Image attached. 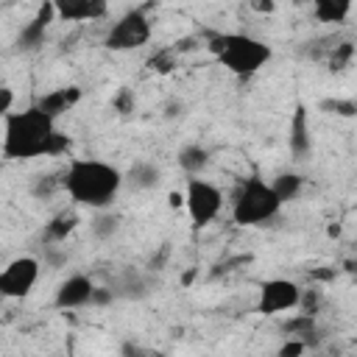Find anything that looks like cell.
I'll use <instances>...</instances> for the list:
<instances>
[{
	"label": "cell",
	"instance_id": "cell-1",
	"mask_svg": "<svg viewBox=\"0 0 357 357\" xmlns=\"http://www.w3.org/2000/svg\"><path fill=\"white\" fill-rule=\"evenodd\" d=\"M70 148V139L56 131V120L39 106H25L3 117L0 153L8 162H31L36 156H59Z\"/></svg>",
	"mask_w": 357,
	"mask_h": 357
},
{
	"label": "cell",
	"instance_id": "cell-2",
	"mask_svg": "<svg viewBox=\"0 0 357 357\" xmlns=\"http://www.w3.org/2000/svg\"><path fill=\"white\" fill-rule=\"evenodd\" d=\"M126 176L103 159H92V156H75L67 162L64 173H61V190L70 195L73 204L86 206V209H109L120 190H123Z\"/></svg>",
	"mask_w": 357,
	"mask_h": 357
},
{
	"label": "cell",
	"instance_id": "cell-3",
	"mask_svg": "<svg viewBox=\"0 0 357 357\" xmlns=\"http://www.w3.org/2000/svg\"><path fill=\"white\" fill-rule=\"evenodd\" d=\"M209 53L215 56V61L229 70L237 78H251L257 75L273 56L271 45H265L262 39L251 36V33H240V31H223V33H212L206 42Z\"/></svg>",
	"mask_w": 357,
	"mask_h": 357
},
{
	"label": "cell",
	"instance_id": "cell-4",
	"mask_svg": "<svg viewBox=\"0 0 357 357\" xmlns=\"http://www.w3.org/2000/svg\"><path fill=\"white\" fill-rule=\"evenodd\" d=\"M284 204L279 201V195L273 192L271 181L251 176L240 184L237 195L231 198V220L243 229H254V226H268L279 209Z\"/></svg>",
	"mask_w": 357,
	"mask_h": 357
},
{
	"label": "cell",
	"instance_id": "cell-5",
	"mask_svg": "<svg viewBox=\"0 0 357 357\" xmlns=\"http://www.w3.org/2000/svg\"><path fill=\"white\" fill-rule=\"evenodd\" d=\"M181 198H184V209L190 215V223L195 229H206L209 223H215L220 209H223V192L201 176H187Z\"/></svg>",
	"mask_w": 357,
	"mask_h": 357
},
{
	"label": "cell",
	"instance_id": "cell-6",
	"mask_svg": "<svg viewBox=\"0 0 357 357\" xmlns=\"http://www.w3.org/2000/svg\"><path fill=\"white\" fill-rule=\"evenodd\" d=\"M151 33H153V28H151L148 14H145L142 8H131V11L120 14V17L112 22V28H109L103 45H106L109 50H117V53L139 50V47H145V45L151 42Z\"/></svg>",
	"mask_w": 357,
	"mask_h": 357
},
{
	"label": "cell",
	"instance_id": "cell-7",
	"mask_svg": "<svg viewBox=\"0 0 357 357\" xmlns=\"http://www.w3.org/2000/svg\"><path fill=\"white\" fill-rule=\"evenodd\" d=\"M298 301H301V284L293 282V279H284V276H276V279H265L259 284V296H257V312L259 315H284V312H293L298 310Z\"/></svg>",
	"mask_w": 357,
	"mask_h": 357
},
{
	"label": "cell",
	"instance_id": "cell-8",
	"mask_svg": "<svg viewBox=\"0 0 357 357\" xmlns=\"http://www.w3.org/2000/svg\"><path fill=\"white\" fill-rule=\"evenodd\" d=\"M39 282V259L17 257L0 268V296L3 298H25Z\"/></svg>",
	"mask_w": 357,
	"mask_h": 357
},
{
	"label": "cell",
	"instance_id": "cell-9",
	"mask_svg": "<svg viewBox=\"0 0 357 357\" xmlns=\"http://www.w3.org/2000/svg\"><path fill=\"white\" fill-rule=\"evenodd\" d=\"M50 6L61 22H92L109 11V0H50Z\"/></svg>",
	"mask_w": 357,
	"mask_h": 357
},
{
	"label": "cell",
	"instance_id": "cell-10",
	"mask_svg": "<svg viewBox=\"0 0 357 357\" xmlns=\"http://www.w3.org/2000/svg\"><path fill=\"white\" fill-rule=\"evenodd\" d=\"M92 290H95V282L84 273H73L67 276L59 287H56V296H53V304L59 310H78V307H86L89 298H92Z\"/></svg>",
	"mask_w": 357,
	"mask_h": 357
},
{
	"label": "cell",
	"instance_id": "cell-11",
	"mask_svg": "<svg viewBox=\"0 0 357 357\" xmlns=\"http://www.w3.org/2000/svg\"><path fill=\"white\" fill-rule=\"evenodd\" d=\"M56 20V11H53V6H50V0H45L42 6H39V11L33 14V20H28L25 25H22V31H20V36H17V47H22V50H36V47H42L45 45V36H47V25Z\"/></svg>",
	"mask_w": 357,
	"mask_h": 357
},
{
	"label": "cell",
	"instance_id": "cell-12",
	"mask_svg": "<svg viewBox=\"0 0 357 357\" xmlns=\"http://www.w3.org/2000/svg\"><path fill=\"white\" fill-rule=\"evenodd\" d=\"M78 100H81V89H78V86H59V89H50L47 95H42L36 106H39L47 117L59 120V117H61L64 112H70Z\"/></svg>",
	"mask_w": 357,
	"mask_h": 357
},
{
	"label": "cell",
	"instance_id": "cell-13",
	"mask_svg": "<svg viewBox=\"0 0 357 357\" xmlns=\"http://www.w3.org/2000/svg\"><path fill=\"white\" fill-rule=\"evenodd\" d=\"M354 0H312V17L324 25H340L349 20Z\"/></svg>",
	"mask_w": 357,
	"mask_h": 357
},
{
	"label": "cell",
	"instance_id": "cell-14",
	"mask_svg": "<svg viewBox=\"0 0 357 357\" xmlns=\"http://www.w3.org/2000/svg\"><path fill=\"white\" fill-rule=\"evenodd\" d=\"M209 162H212V156L204 145H184L178 151V165L187 176H201L209 167Z\"/></svg>",
	"mask_w": 357,
	"mask_h": 357
},
{
	"label": "cell",
	"instance_id": "cell-15",
	"mask_svg": "<svg viewBox=\"0 0 357 357\" xmlns=\"http://www.w3.org/2000/svg\"><path fill=\"white\" fill-rule=\"evenodd\" d=\"M271 187H273V192L279 195L282 204H290V201H296V198L301 195L304 178H301L298 173H293V170H284V173H276V176L271 178Z\"/></svg>",
	"mask_w": 357,
	"mask_h": 357
},
{
	"label": "cell",
	"instance_id": "cell-16",
	"mask_svg": "<svg viewBox=\"0 0 357 357\" xmlns=\"http://www.w3.org/2000/svg\"><path fill=\"white\" fill-rule=\"evenodd\" d=\"M159 178H162V173H159V167H156L153 162H137V165L128 170V181H131L137 190H151V187L159 184Z\"/></svg>",
	"mask_w": 357,
	"mask_h": 357
},
{
	"label": "cell",
	"instance_id": "cell-17",
	"mask_svg": "<svg viewBox=\"0 0 357 357\" xmlns=\"http://www.w3.org/2000/svg\"><path fill=\"white\" fill-rule=\"evenodd\" d=\"M290 148L296 156L307 153L310 151V137H307V117H304V109L296 112L293 123H290Z\"/></svg>",
	"mask_w": 357,
	"mask_h": 357
},
{
	"label": "cell",
	"instance_id": "cell-18",
	"mask_svg": "<svg viewBox=\"0 0 357 357\" xmlns=\"http://www.w3.org/2000/svg\"><path fill=\"white\" fill-rule=\"evenodd\" d=\"M284 332L287 337H307L315 332V315L312 312H298L290 321H284Z\"/></svg>",
	"mask_w": 357,
	"mask_h": 357
},
{
	"label": "cell",
	"instance_id": "cell-19",
	"mask_svg": "<svg viewBox=\"0 0 357 357\" xmlns=\"http://www.w3.org/2000/svg\"><path fill=\"white\" fill-rule=\"evenodd\" d=\"M73 226H75V218L73 215H59V218H53V223L47 226V234L53 237V240H64L70 231H73Z\"/></svg>",
	"mask_w": 357,
	"mask_h": 357
},
{
	"label": "cell",
	"instance_id": "cell-20",
	"mask_svg": "<svg viewBox=\"0 0 357 357\" xmlns=\"http://www.w3.org/2000/svg\"><path fill=\"white\" fill-rule=\"evenodd\" d=\"M307 351V340L304 337H290V340H284L282 346H279V357H298V354H304Z\"/></svg>",
	"mask_w": 357,
	"mask_h": 357
},
{
	"label": "cell",
	"instance_id": "cell-21",
	"mask_svg": "<svg viewBox=\"0 0 357 357\" xmlns=\"http://www.w3.org/2000/svg\"><path fill=\"white\" fill-rule=\"evenodd\" d=\"M351 56H354L351 42H343L340 47H335V53H332V70H343L351 61Z\"/></svg>",
	"mask_w": 357,
	"mask_h": 357
},
{
	"label": "cell",
	"instance_id": "cell-22",
	"mask_svg": "<svg viewBox=\"0 0 357 357\" xmlns=\"http://www.w3.org/2000/svg\"><path fill=\"white\" fill-rule=\"evenodd\" d=\"M95 234H100V237H109V234H114L117 231V220L114 218H109V215H100L98 220H95Z\"/></svg>",
	"mask_w": 357,
	"mask_h": 357
},
{
	"label": "cell",
	"instance_id": "cell-23",
	"mask_svg": "<svg viewBox=\"0 0 357 357\" xmlns=\"http://www.w3.org/2000/svg\"><path fill=\"white\" fill-rule=\"evenodd\" d=\"M11 109H14V89L3 84V86H0V120H3Z\"/></svg>",
	"mask_w": 357,
	"mask_h": 357
},
{
	"label": "cell",
	"instance_id": "cell-24",
	"mask_svg": "<svg viewBox=\"0 0 357 357\" xmlns=\"http://www.w3.org/2000/svg\"><path fill=\"white\" fill-rule=\"evenodd\" d=\"M131 103H134V100H131V92H128V89H123V92H120V98L114 100V106H117V109H120L123 114H126V112L131 109Z\"/></svg>",
	"mask_w": 357,
	"mask_h": 357
},
{
	"label": "cell",
	"instance_id": "cell-25",
	"mask_svg": "<svg viewBox=\"0 0 357 357\" xmlns=\"http://www.w3.org/2000/svg\"><path fill=\"white\" fill-rule=\"evenodd\" d=\"M181 204H184V198L178 192H170V206H181Z\"/></svg>",
	"mask_w": 357,
	"mask_h": 357
}]
</instances>
